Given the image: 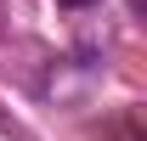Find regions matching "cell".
<instances>
[{
	"label": "cell",
	"instance_id": "2",
	"mask_svg": "<svg viewBox=\"0 0 147 141\" xmlns=\"http://www.w3.org/2000/svg\"><path fill=\"white\" fill-rule=\"evenodd\" d=\"M125 6H130V11H142V0H125Z\"/></svg>",
	"mask_w": 147,
	"mask_h": 141
},
{
	"label": "cell",
	"instance_id": "1",
	"mask_svg": "<svg viewBox=\"0 0 147 141\" xmlns=\"http://www.w3.org/2000/svg\"><path fill=\"white\" fill-rule=\"evenodd\" d=\"M57 6H68V11H79V6H91V0H57Z\"/></svg>",
	"mask_w": 147,
	"mask_h": 141
}]
</instances>
